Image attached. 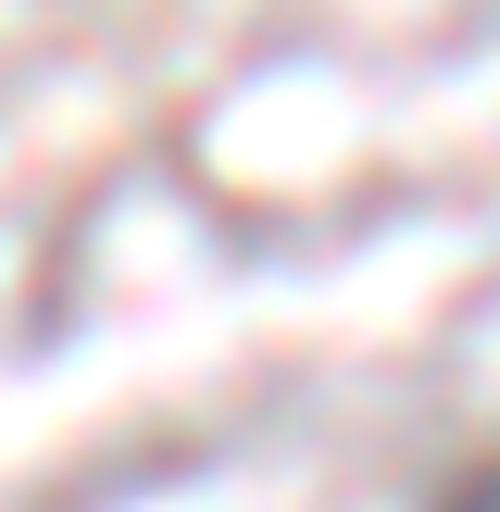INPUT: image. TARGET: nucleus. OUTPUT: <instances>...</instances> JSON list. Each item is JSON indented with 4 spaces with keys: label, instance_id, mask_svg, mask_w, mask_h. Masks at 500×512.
<instances>
[{
    "label": "nucleus",
    "instance_id": "f257e3e1",
    "mask_svg": "<svg viewBox=\"0 0 500 512\" xmlns=\"http://www.w3.org/2000/svg\"><path fill=\"white\" fill-rule=\"evenodd\" d=\"M438 512H500V463H475V475H450Z\"/></svg>",
    "mask_w": 500,
    "mask_h": 512
}]
</instances>
